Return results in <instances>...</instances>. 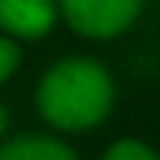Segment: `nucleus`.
<instances>
[{
	"instance_id": "nucleus-3",
	"label": "nucleus",
	"mask_w": 160,
	"mask_h": 160,
	"mask_svg": "<svg viewBox=\"0 0 160 160\" xmlns=\"http://www.w3.org/2000/svg\"><path fill=\"white\" fill-rule=\"evenodd\" d=\"M53 0H0V28L13 38H44L53 28Z\"/></svg>"
},
{
	"instance_id": "nucleus-5",
	"label": "nucleus",
	"mask_w": 160,
	"mask_h": 160,
	"mask_svg": "<svg viewBox=\"0 0 160 160\" xmlns=\"http://www.w3.org/2000/svg\"><path fill=\"white\" fill-rule=\"evenodd\" d=\"M104 160H160V157L138 138H119L107 148Z\"/></svg>"
},
{
	"instance_id": "nucleus-7",
	"label": "nucleus",
	"mask_w": 160,
	"mask_h": 160,
	"mask_svg": "<svg viewBox=\"0 0 160 160\" xmlns=\"http://www.w3.org/2000/svg\"><path fill=\"white\" fill-rule=\"evenodd\" d=\"M7 122H10V116H7V110H3V107H0V135L7 132Z\"/></svg>"
},
{
	"instance_id": "nucleus-4",
	"label": "nucleus",
	"mask_w": 160,
	"mask_h": 160,
	"mask_svg": "<svg viewBox=\"0 0 160 160\" xmlns=\"http://www.w3.org/2000/svg\"><path fill=\"white\" fill-rule=\"evenodd\" d=\"M0 160H75V154L50 135H22L0 148Z\"/></svg>"
},
{
	"instance_id": "nucleus-2",
	"label": "nucleus",
	"mask_w": 160,
	"mask_h": 160,
	"mask_svg": "<svg viewBox=\"0 0 160 160\" xmlns=\"http://www.w3.org/2000/svg\"><path fill=\"white\" fill-rule=\"evenodd\" d=\"M63 19L85 38H113L141 13V0H60Z\"/></svg>"
},
{
	"instance_id": "nucleus-6",
	"label": "nucleus",
	"mask_w": 160,
	"mask_h": 160,
	"mask_svg": "<svg viewBox=\"0 0 160 160\" xmlns=\"http://www.w3.org/2000/svg\"><path fill=\"white\" fill-rule=\"evenodd\" d=\"M19 60H22L19 47H16L10 38H0V85H3L7 78L19 69Z\"/></svg>"
},
{
	"instance_id": "nucleus-1",
	"label": "nucleus",
	"mask_w": 160,
	"mask_h": 160,
	"mask_svg": "<svg viewBox=\"0 0 160 160\" xmlns=\"http://www.w3.org/2000/svg\"><path fill=\"white\" fill-rule=\"evenodd\" d=\"M113 107L110 72L88 57H72L50 66L38 85L41 116L63 132H82L98 126Z\"/></svg>"
}]
</instances>
